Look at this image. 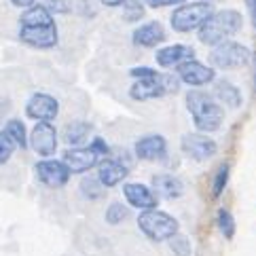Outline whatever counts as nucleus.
I'll return each mask as SVG.
<instances>
[{"label":"nucleus","mask_w":256,"mask_h":256,"mask_svg":"<svg viewBox=\"0 0 256 256\" xmlns=\"http://www.w3.org/2000/svg\"><path fill=\"white\" fill-rule=\"evenodd\" d=\"M20 38L36 49H51L58 44V26L53 13L44 4H34L22 15Z\"/></svg>","instance_id":"obj_1"},{"label":"nucleus","mask_w":256,"mask_h":256,"mask_svg":"<svg viewBox=\"0 0 256 256\" xmlns=\"http://www.w3.org/2000/svg\"><path fill=\"white\" fill-rule=\"evenodd\" d=\"M186 108L193 123L201 134H212L220 130L224 121V108L214 100V96L206 94L201 89H190L186 94Z\"/></svg>","instance_id":"obj_2"},{"label":"nucleus","mask_w":256,"mask_h":256,"mask_svg":"<svg viewBox=\"0 0 256 256\" xmlns=\"http://www.w3.org/2000/svg\"><path fill=\"white\" fill-rule=\"evenodd\" d=\"M242 15L235 8H222L216 11L210 20L201 26L199 30V42L208 44V47H216L220 42H226L231 36H235L242 30Z\"/></svg>","instance_id":"obj_3"},{"label":"nucleus","mask_w":256,"mask_h":256,"mask_svg":"<svg viewBox=\"0 0 256 256\" xmlns=\"http://www.w3.org/2000/svg\"><path fill=\"white\" fill-rule=\"evenodd\" d=\"M140 231L152 242H170L174 235H178L180 224L174 216L161 210H146L138 216Z\"/></svg>","instance_id":"obj_4"},{"label":"nucleus","mask_w":256,"mask_h":256,"mask_svg":"<svg viewBox=\"0 0 256 256\" xmlns=\"http://www.w3.org/2000/svg\"><path fill=\"white\" fill-rule=\"evenodd\" d=\"M178 87H180L178 76L157 72L154 76L136 80V83L132 85V89H130V96H132V100L144 102V100H157V98H163L168 94H176Z\"/></svg>","instance_id":"obj_5"},{"label":"nucleus","mask_w":256,"mask_h":256,"mask_svg":"<svg viewBox=\"0 0 256 256\" xmlns=\"http://www.w3.org/2000/svg\"><path fill=\"white\" fill-rule=\"evenodd\" d=\"M214 13H216L214 6L208 2H188V4L178 6L176 11L172 13L170 22L176 32H193V30H201V26Z\"/></svg>","instance_id":"obj_6"},{"label":"nucleus","mask_w":256,"mask_h":256,"mask_svg":"<svg viewBox=\"0 0 256 256\" xmlns=\"http://www.w3.org/2000/svg\"><path fill=\"white\" fill-rule=\"evenodd\" d=\"M102 154H108V146L96 138L91 146H76V148H68L64 152V163L70 168L72 174H83V172H89L91 168L100 166V157Z\"/></svg>","instance_id":"obj_7"},{"label":"nucleus","mask_w":256,"mask_h":256,"mask_svg":"<svg viewBox=\"0 0 256 256\" xmlns=\"http://www.w3.org/2000/svg\"><path fill=\"white\" fill-rule=\"evenodd\" d=\"M252 53L250 49L242 42L235 40H226L212 47V53H210V62L212 66L218 70H233V68H242L250 62Z\"/></svg>","instance_id":"obj_8"},{"label":"nucleus","mask_w":256,"mask_h":256,"mask_svg":"<svg viewBox=\"0 0 256 256\" xmlns=\"http://www.w3.org/2000/svg\"><path fill=\"white\" fill-rule=\"evenodd\" d=\"M180 148L188 159L208 161L218 152V144L212 138H208V134H186L180 140Z\"/></svg>","instance_id":"obj_9"},{"label":"nucleus","mask_w":256,"mask_h":256,"mask_svg":"<svg viewBox=\"0 0 256 256\" xmlns=\"http://www.w3.org/2000/svg\"><path fill=\"white\" fill-rule=\"evenodd\" d=\"M176 76L180 78V83H186L188 87H204L216 80V70L197 60H190L176 68Z\"/></svg>","instance_id":"obj_10"},{"label":"nucleus","mask_w":256,"mask_h":256,"mask_svg":"<svg viewBox=\"0 0 256 256\" xmlns=\"http://www.w3.org/2000/svg\"><path fill=\"white\" fill-rule=\"evenodd\" d=\"M70 168L64 161L56 159H44L40 163H36V176L49 188H62L70 180Z\"/></svg>","instance_id":"obj_11"},{"label":"nucleus","mask_w":256,"mask_h":256,"mask_svg":"<svg viewBox=\"0 0 256 256\" xmlns=\"http://www.w3.org/2000/svg\"><path fill=\"white\" fill-rule=\"evenodd\" d=\"M60 102L49 94H34L26 104V114L38 123H49L58 116Z\"/></svg>","instance_id":"obj_12"},{"label":"nucleus","mask_w":256,"mask_h":256,"mask_svg":"<svg viewBox=\"0 0 256 256\" xmlns=\"http://www.w3.org/2000/svg\"><path fill=\"white\" fill-rule=\"evenodd\" d=\"M30 146L40 157H51L58 150V132L51 123H38L30 134Z\"/></svg>","instance_id":"obj_13"},{"label":"nucleus","mask_w":256,"mask_h":256,"mask_svg":"<svg viewBox=\"0 0 256 256\" xmlns=\"http://www.w3.org/2000/svg\"><path fill=\"white\" fill-rule=\"evenodd\" d=\"M123 195L127 199V204L132 208L142 210V212H146V210H157V193L146 184H142V182H127L123 186Z\"/></svg>","instance_id":"obj_14"},{"label":"nucleus","mask_w":256,"mask_h":256,"mask_svg":"<svg viewBox=\"0 0 256 256\" xmlns=\"http://www.w3.org/2000/svg\"><path fill=\"white\" fill-rule=\"evenodd\" d=\"M154 60L161 68H178L182 64L195 60V51L188 44H170L154 53Z\"/></svg>","instance_id":"obj_15"},{"label":"nucleus","mask_w":256,"mask_h":256,"mask_svg":"<svg viewBox=\"0 0 256 256\" xmlns=\"http://www.w3.org/2000/svg\"><path fill=\"white\" fill-rule=\"evenodd\" d=\"M127 174H130V166L116 157H106L98 166V180L102 182L106 188L116 186L118 182H123Z\"/></svg>","instance_id":"obj_16"},{"label":"nucleus","mask_w":256,"mask_h":256,"mask_svg":"<svg viewBox=\"0 0 256 256\" xmlns=\"http://www.w3.org/2000/svg\"><path fill=\"white\" fill-rule=\"evenodd\" d=\"M136 157L144 159V161H159L166 157L168 152V142L163 136H144L136 142Z\"/></svg>","instance_id":"obj_17"},{"label":"nucleus","mask_w":256,"mask_h":256,"mask_svg":"<svg viewBox=\"0 0 256 256\" xmlns=\"http://www.w3.org/2000/svg\"><path fill=\"white\" fill-rule=\"evenodd\" d=\"M166 30H163V26L159 22H148V24H142L140 28H136L134 32V44H138V47H157L166 40Z\"/></svg>","instance_id":"obj_18"},{"label":"nucleus","mask_w":256,"mask_h":256,"mask_svg":"<svg viewBox=\"0 0 256 256\" xmlns=\"http://www.w3.org/2000/svg\"><path fill=\"white\" fill-rule=\"evenodd\" d=\"M152 188L163 199H178L184 193L182 180L176 178L174 174H157V176H152Z\"/></svg>","instance_id":"obj_19"},{"label":"nucleus","mask_w":256,"mask_h":256,"mask_svg":"<svg viewBox=\"0 0 256 256\" xmlns=\"http://www.w3.org/2000/svg\"><path fill=\"white\" fill-rule=\"evenodd\" d=\"M214 98L226 108H240L242 106V91L237 89L231 80H216Z\"/></svg>","instance_id":"obj_20"},{"label":"nucleus","mask_w":256,"mask_h":256,"mask_svg":"<svg viewBox=\"0 0 256 256\" xmlns=\"http://www.w3.org/2000/svg\"><path fill=\"white\" fill-rule=\"evenodd\" d=\"M91 134V125L85 121H72L64 127V140L68 144L78 146L83 140H87V136Z\"/></svg>","instance_id":"obj_21"},{"label":"nucleus","mask_w":256,"mask_h":256,"mask_svg":"<svg viewBox=\"0 0 256 256\" xmlns=\"http://www.w3.org/2000/svg\"><path fill=\"white\" fill-rule=\"evenodd\" d=\"M4 132L8 134V138L15 142V146H20V148H28V136H26V127L20 118H11V121L6 123Z\"/></svg>","instance_id":"obj_22"},{"label":"nucleus","mask_w":256,"mask_h":256,"mask_svg":"<svg viewBox=\"0 0 256 256\" xmlns=\"http://www.w3.org/2000/svg\"><path fill=\"white\" fill-rule=\"evenodd\" d=\"M216 224H218V228H220V233L224 235V240H233L235 237V218L228 210H224V208L218 210Z\"/></svg>","instance_id":"obj_23"},{"label":"nucleus","mask_w":256,"mask_h":256,"mask_svg":"<svg viewBox=\"0 0 256 256\" xmlns=\"http://www.w3.org/2000/svg\"><path fill=\"white\" fill-rule=\"evenodd\" d=\"M104 190H106V186L98 178H83L80 180V193H83V197H87V199H100L104 195Z\"/></svg>","instance_id":"obj_24"},{"label":"nucleus","mask_w":256,"mask_h":256,"mask_svg":"<svg viewBox=\"0 0 256 256\" xmlns=\"http://www.w3.org/2000/svg\"><path fill=\"white\" fill-rule=\"evenodd\" d=\"M144 2L140 0H127L123 4V20L125 22H140L144 17Z\"/></svg>","instance_id":"obj_25"},{"label":"nucleus","mask_w":256,"mask_h":256,"mask_svg":"<svg viewBox=\"0 0 256 256\" xmlns=\"http://www.w3.org/2000/svg\"><path fill=\"white\" fill-rule=\"evenodd\" d=\"M226 182H228V166H226V163H222V166L216 170L214 180H212V195L214 197L222 195V190L226 188Z\"/></svg>","instance_id":"obj_26"},{"label":"nucleus","mask_w":256,"mask_h":256,"mask_svg":"<svg viewBox=\"0 0 256 256\" xmlns=\"http://www.w3.org/2000/svg\"><path fill=\"white\" fill-rule=\"evenodd\" d=\"M127 216H130V210H127V206L118 204V201L110 204V206H108V210H106V222H110V224L123 222Z\"/></svg>","instance_id":"obj_27"},{"label":"nucleus","mask_w":256,"mask_h":256,"mask_svg":"<svg viewBox=\"0 0 256 256\" xmlns=\"http://www.w3.org/2000/svg\"><path fill=\"white\" fill-rule=\"evenodd\" d=\"M170 248H172V252L176 254V256H190V252H193L188 237L180 235V233H178V235H174L172 240H170Z\"/></svg>","instance_id":"obj_28"},{"label":"nucleus","mask_w":256,"mask_h":256,"mask_svg":"<svg viewBox=\"0 0 256 256\" xmlns=\"http://www.w3.org/2000/svg\"><path fill=\"white\" fill-rule=\"evenodd\" d=\"M13 150H15V142L8 138L6 132H0V166L11 159Z\"/></svg>","instance_id":"obj_29"},{"label":"nucleus","mask_w":256,"mask_h":256,"mask_svg":"<svg viewBox=\"0 0 256 256\" xmlns=\"http://www.w3.org/2000/svg\"><path fill=\"white\" fill-rule=\"evenodd\" d=\"M150 8H166V6H182L186 0H144Z\"/></svg>","instance_id":"obj_30"},{"label":"nucleus","mask_w":256,"mask_h":256,"mask_svg":"<svg viewBox=\"0 0 256 256\" xmlns=\"http://www.w3.org/2000/svg\"><path fill=\"white\" fill-rule=\"evenodd\" d=\"M44 6H47L51 13H66L68 8H70L66 2H64V0H47V2H44Z\"/></svg>","instance_id":"obj_31"},{"label":"nucleus","mask_w":256,"mask_h":256,"mask_svg":"<svg viewBox=\"0 0 256 256\" xmlns=\"http://www.w3.org/2000/svg\"><path fill=\"white\" fill-rule=\"evenodd\" d=\"M157 74V70H152V68H146V66H140V68H132V76L134 78H148V76H154Z\"/></svg>","instance_id":"obj_32"},{"label":"nucleus","mask_w":256,"mask_h":256,"mask_svg":"<svg viewBox=\"0 0 256 256\" xmlns=\"http://www.w3.org/2000/svg\"><path fill=\"white\" fill-rule=\"evenodd\" d=\"M246 6H248V13H250L252 26L256 28V0H246Z\"/></svg>","instance_id":"obj_33"},{"label":"nucleus","mask_w":256,"mask_h":256,"mask_svg":"<svg viewBox=\"0 0 256 256\" xmlns=\"http://www.w3.org/2000/svg\"><path fill=\"white\" fill-rule=\"evenodd\" d=\"M15 6H22V8H32L36 0H11Z\"/></svg>","instance_id":"obj_34"},{"label":"nucleus","mask_w":256,"mask_h":256,"mask_svg":"<svg viewBox=\"0 0 256 256\" xmlns=\"http://www.w3.org/2000/svg\"><path fill=\"white\" fill-rule=\"evenodd\" d=\"M104 6H110V8H114V6H123L127 0H100Z\"/></svg>","instance_id":"obj_35"},{"label":"nucleus","mask_w":256,"mask_h":256,"mask_svg":"<svg viewBox=\"0 0 256 256\" xmlns=\"http://www.w3.org/2000/svg\"><path fill=\"white\" fill-rule=\"evenodd\" d=\"M254 89H256V56H254Z\"/></svg>","instance_id":"obj_36"},{"label":"nucleus","mask_w":256,"mask_h":256,"mask_svg":"<svg viewBox=\"0 0 256 256\" xmlns=\"http://www.w3.org/2000/svg\"><path fill=\"white\" fill-rule=\"evenodd\" d=\"M201 2H208V4H214V2H220V0H201Z\"/></svg>","instance_id":"obj_37"}]
</instances>
